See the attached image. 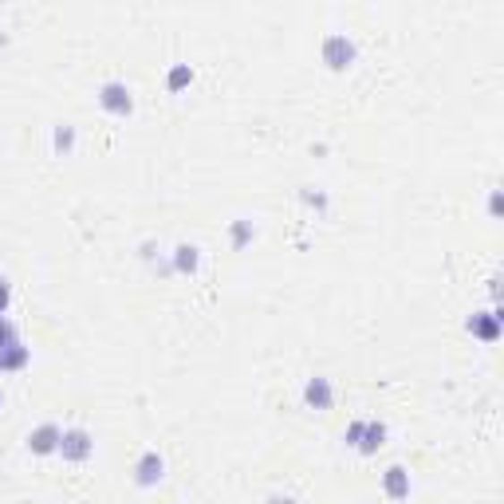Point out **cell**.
<instances>
[{
    "instance_id": "30bf717a",
    "label": "cell",
    "mask_w": 504,
    "mask_h": 504,
    "mask_svg": "<svg viewBox=\"0 0 504 504\" xmlns=\"http://www.w3.org/2000/svg\"><path fill=\"white\" fill-rule=\"evenodd\" d=\"M170 256V272L174 276H197L201 272V249L190 241H182V244H174V252H166Z\"/></svg>"
},
{
    "instance_id": "6da1fadb",
    "label": "cell",
    "mask_w": 504,
    "mask_h": 504,
    "mask_svg": "<svg viewBox=\"0 0 504 504\" xmlns=\"http://www.w3.org/2000/svg\"><path fill=\"white\" fill-rule=\"evenodd\" d=\"M28 367H32V347L24 343L16 320L0 315V379H4V374H20Z\"/></svg>"
},
{
    "instance_id": "3957f363",
    "label": "cell",
    "mask_w": 504,
    "mask_h": 504,
    "mask_svg": "<svg viewBox=\"0 0 504 504\" xmlns=\"http://www.w3.org/2000/svg\"><path fill=\"white\" fill-rule=\"evenodd\" d=\"M320 64L335 75L351 72V67L359 64V44H355L347 32H328L320 39Z\"/></svg>"
},
{
    "instance_id": "d6986e66",
    "label": "cell",
    "mask_w": 504,
    "mask_h": 504,
    "mask_svg": "<svg viewBox=\"0 0 504 504\" xmlns=\"http://www.w3.org/2000/svg\"><path fill=\"white\" fill-rule=\"evenodd\" d=\"M0 410H4V394H0Z\"/></svg>"
},
{
    "instance_id": "9c48e42d",
    "label": "cell",
    "mask_w": 504,
    "mask_h": 504,
    "mask_svg": "<svg viewBox=\"0 0 504 504\" xmlns=\"http://www.w3.org/2000/svg\"><path fill=\"white\" fill-rule=\"evenodd\" d=\"M469 335L481 343H497L500 339V308H485V312H473L469 315Z\"/></svg>"
},
{
    "instance_id": "5b68a950",
    "label": "cell",
    "mask_w": 504,
    "mask_h": 504,
    "mask_svg": "<svg viewBox=\"0 0 504 504\" xmlns=\"http://www.w3.org/2000/svg\"><path fill=\"white\" fill-rule=\"evenodd\" d=\"M67 466H87L95 457V433L83 426H64V438H59V453Z\"/></svg>"
},
{
    "instance_id": "5bb4252c",
    "label": "cell",
    "mask_w": 504,
    "mask_h": 504,
    "mask_svg": "<svg viewBox=\"0 0 504 504\" xmlns=\"http://www.w3.org/2000/svg\"><path fill=\"white\" fill-rule=\"evenodd\" d=\"M252 241H256V225L249 221V217H236V221H229V249L233 252H244Z\"/></svg>"
},
{
    "instance_id": "4fadbf2b",
    "label": "cell",
    "mask_w": 504,
    "mask_h": 504,
    "mask_svg": "<svg viewBox=\"0 0 504 504\" xmlns=\"http://www.w3.org/2000/svg\"><path fill=\"white\" fill-rule=\"evenodd\" d=\"M75 146H79V131L72 123H56L52 126V154L59 158H67V154H75Z\"/></svg>"
},
{
    "instance_id": "7c38bea8",
    "label": "cell",
    "mask_w": 504,
    "mask_h": 504,
    "mask_svg": "<svg viewBox=\"0 0 504 504\" xmlns=\"http://www.w3.org/2000/svg\"><path fill=\"white\" fill-rule=\"evenodd\" d=\"M193 79H197V72H193L190 64H170V67H166V91H170V95L190 91Z\"/></svg>"
},
{
    "instance_id": "ba28073f",
    "label": "cell",
    "mask_w": 504,
    "mask_h": 504,
    "mask_svg": "<svg viewBox=\"0 0 504 504\" xmlns=\"http://www.w3.org/2000/svg\"><path fill=\"white\" fill-rule=\"evenodd\" d=\"M300 398H303V406H308V410H320V414L331 410L335 406V382L328 379V374H312V379L303 382Z\"/></svg>"
},
{
    "instance_id": "7a4b0ae2",
    "label": "cell",
    "mask_w": 504,
    "mask_h": 504,
    "mask_svg": "<svg viewBox=\"0 0 504 504\" xmlns=\"http://www.w3.org/2000/svg\"><path fill=\"white\" fill-rule=\"evenodd\" d=\"M390 438V426L379 418H355L347 430H343V446L355 449L359 457H374Z\"/></svg>"
},
{
    "instance_id": "2e32d148",
    "label": "cell",
    "mask_w": 504,
    "mask_h": 504,
    "mask_svg": "<svg viewBox=\"0 0 504 504\" xmlns=\"http://www.w3.org/2000/svg\"><path fill=\"white\" fill-rule=\"evenodd\" d=\"M8 308H13V280L0 272V315H8Z\"/></svg>"
},
{
    "instance_id": "8992f818",
    "label": "cell",
    "mask_w": 504,
    "mask_h": 504,
    "mask_svg": "<svg viewBox=\"0 0 504 504\" xmlns=\"http://www.w3.org/2000/svg\"><path fill=\"white\" fill-rule=\"evenodd\" d=\"M59 438H64V426H59V422H39V426L28 433V453H32V457H56L59 453Z\"/></svg>"
},
{
    "instance_id": "e0dca14e",
    "label": "cell",
    "mask_w": 504,
    "mask_h": 504,
    "mask_svg": "<svg viewBox=\"0 0 504 504\" xmlns=\"http://www.w3.org/2000/svg\"><path fill=\"white\" fill-rule=\"evenodd\" d=\"M489 213H492V217L500 213V193H492V197H489Z\"/></svg>"
},
{
    "instance_id": "8fae6325",
    "label": "cell",
    "mask_w": 504,
    "mask_h": 504,
    "mask_svg": "<svg viewBox=\"0 0 504 504\" xmlns=\"http://www.w3.org/2000/svg\"><path fill=\"white\" fill-rule=\"evenodd\" d=\"M382 492H387L390 500H406L410 497V473L402 466H390L382 473Z\"/></svg>"
},
{
    "instance_id": "9a60e30c",
    "label": "cell",
    "mask_w": 504,
    "mask_h": 504,
    "mask_svg": "<svg viewBox=\"0 0 504 504\" xmlns=\"http://www.w3.org/2000/svg\"><path fill=\"white\" fill-rule=\"evenodd\" d=\"M300 205H308V209H315V213H328V209H331V197L323 193V190H312V185H303V190H300Z\"/></svg>"
},
{
    "instance_id": "52a82bcc",
    "label": "cell",
    "mask_w": 504,
    "mask_h": 504,
    "mask_svg": "<svg viewBox=\"0 0 504 504\" xmlns=\"http://www.w3.org/2000/svg\"><path fill=\"white\" fill-rule=\"evenodd\" d=\"M166 481V457L158 449H146L142 457L134 461V485L138 489H158Z\"/></svg>"
},
{
    "instance_id": "277c9868",
    "label": "cell",
    "mask_w": 504,
    "mask_h": 504,
    "mask_svg": "<svg viewBox=\"0 0 504 504\" xmlns=\"http://www.w3.org/2000/svg\"><path fill=\"white\" fill-rule=\"evenodd\" d=\"M95 103H98V111H103V115H111V118H118V123H126V118H134V111H138L131 83H123V79H107V83H98Z\"/></svg>"
},
{
    "instance_id": "ac0fdd59",
    "label": "cell",
    "mask_w": 504,
    "mask_h": 504,
    "mask_svg": "<svg viewBox=\"0 0 504 504\" xmlns=\"http://www.w3.org/2000/svg\"><path fill=\"white\" fill-rule=\"evenodd\" d=\"M4 47H8V32H4V28H0V52H4Z\"/></svg>"
}]
</instances>
